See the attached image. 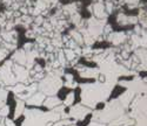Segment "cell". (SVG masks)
<instances>
[{"label": "cell", "mask_w": 147, "mask_h": 126, "mask_svg": "<svg viewBox=\"0 0 147 126\" xmlns=\"http://www.w3.org/2000/svg\"><path fill=\"white\" fill-rule=\"evenodd\" d=\"M115 84L109 83H85L80 85V100L81 104L90 109H95L99 103H105V100L111 96L112 88Z\"/></svg>", "instance_id": "cell-1"}, {"label": "cell", "mask_w": 147, "mask_h": 126, "mask_svg": "<svg viewBox=\"0 0 147 126\" xmlns=\"http://www.w3.org/2000/svg\"><path fill=\"white\" fill-rule=\"evenodd\" d=\"M125 110L126 109L120 104L118 99H112L111 102L105 104V106L101 110H96L92 113V120L102 124L111 123L121 115H124Z\"/></svg>", "instance_id": "cell-2"}, {"label": "cell", "mask_w": 147, "mask_h": 126, "mask_svg": "<svg viewBox=\"0 0 147 126\" xmlns=\"http://www.w3.org/2000/svg\"><path fill=\"white\" fill-rule=\"evenodd\" d=\"M63 83L64 82L61 81L60 76L54 74H48L38 83V90L41 91L45 96H54L63 86Z\"/></svg>", "instance_id": "cell-3"}, {"label": "cell", "mask_w": 147, "mask_h": 126, "mask_svg": "<svg viewBox=\"0 0 147 126\" xmlns=\"http://www.w3.org/2000/svg\"><path fill=\"white\" fill-rule=\"evenodd\" d=\"M91 112H92V109L82 104H77V105H72L71 109L68 110V117L73 118L74 120H84Z\"/></svg>", "instance_id": "cell-4"}, {"label": "cell", "mask_w": 147, "mask_h": 126, "mask_svg": "<svg viewBox=\"0 0 147 126\" xmlns=\"http://www.w3.org/2000/svg\"><path fill=\"white\" fill-rule=\"evenodd\" d=\"M45 98H46V96L41 92V91H35L34 94H32L27 99H26V104L27 105H30V106H40V105H42V103H44V100H45Z\"/></svg>", "instance_id": "cell-5"}, {"label": "cell", "mask_w": 147, "mask_h": 126, "mask_svg": "<svg viewBox=\"0 0 147 126\" xmlns=\"http://www.w3.org/2000/svg\"><path fill=\"white\" fill-rule=\"evenodd\" d=\"M92 13L94 15L95 19H100V20H105V18L107 17V13L105 11V6L102 1H95L92 4Z\"/></svg>", "instance_id": "cell-6"}, {"label": "cell", "mask_w": 147, "mask_h": 126, "mask_svg": "<svg viewBox=\"0 0 147 126\" xmlns=\"http://www.w3.org/2000/svg\"><path fill=\"white\" fill-rule=\"evenodd\" d=\"M12 61L16 62L17 64L25 66L26 63H27V53L24 49L17 50V52L13 54V56H12Z\"/></svg>", "instance_id": "cell-7"}, {"label": "cell", "mask_w": 147, "mask_h": 126, "mask_svg": "<svg viewBox=\"0 0 147 126\" xmlns=\"http://www.w3.org/2000/svg\"><path fill=\"white\" fill-rule=\"evenodd\" d=\"M61 99L58 97V96H48V97H46L45 98V100H44V103H42V105L45 106V107H47L48 110H52V109H54V107H57V106H59V105H61Z\"/></svg>", "instance_id": "cell-8"}, {"label": "cell", "mask_w": 147, "mask_h": 126, "mask_svg": "<svg viewBox=\"0 0 147 126\" xmlns=\"http://www.w3.org/2000/svg\"><path fill=\"white\" fill-rule=\"evenodd\" d=\"M25 100H21V99H17V104H16V110H14V116L13 119L19 118L20 116H22L24 111H25Z\"/></svg>", "instance_id": "cell-9"}, {"label": "cell", "mask_w": 147, "mask_h": 126, "mask_svg": "<svg viewBox=\"0 0 147 126\" xmlns=\"http://www.w3.org/2000/svg\"><path fill=\"white\" fill-rule=\"evenodd\" d=\"M74 102H76V94L73 91H71L67 94V96L64 99V105L65 106H72Z\"/></svg>", "instance_id": "cell-10"}, {"label": "cell", "mask_w": 147, "mask_h": 126, "mask_svg": "<svg viewBox=\"0 0 147 126\" xmlns=\"http://www.w3.org/2000/svg\"><path fill=\"white\" fill-rule=\"evenodd\" d=\"M7 96H8V92L7 90L3 89V88H0V107L4 106L7 102Z\"/></svg>", "instance_id": "cell-11"}, {"label": "cell", "mask_w": 147, "mask_h": 126, "mask_svg": "<svg viewBox=\"0 0 147 126\" xmlns=\"http://www.w3.org/2000/svg\"><path fill=\"white\" fill-rule=\"evenodd\" d=\"M8 115H9V106L5 104L4 106L0 107V117H1V118H6Z\"/></svg>", "instance_id": "cell-12"}, {"label": "cell", "mask_w": 147, "mask_h": 126, "mask_svg": "<svg viewBox=\"0 0 147 126\" xmlns=\"http://www.w3.org/2000/svg\"><path fill=\"white\" fill-rule=\"evenodd\" d=\"M87 126H105V124H102V123H98V121H93V120H91V123L87 125Z\"/></svg>", "instance_id": "cell-13"}, {"label": "cell", "mask_w": 147, "mask_h": 126, "mask_svg": "<svg viewBox=\"0 0 147 126\" xmlns=\"http://www.w3.org/2000/svg\"><path fill=\"white\" fill-rule=\"evenodd\" d=\"M5 123H6V126H17L13 120H9V119H6Z\"/></svg>", "instance_id": "cell-14"}, {"label": "cell", "mask_w": 147, "mask_h": 126, "mask_svg": "<svg viewBox=\"0 0 147 126\" xmlns=\"http://www.w3.org/2000/svg\"><path fill=\"white\" fill-rule=\"evenodd\" d=\"M0 126H6V123H5V120H3V119H1V121H0Z\"/></svg>", "instance_id": "cell-15"}, {"label": "cell", "mask_w": 147, "mask_h": 126, "mask_svg": "<svg viewBox=\"0 0 147 126\" xmlns=\"http://www.w3.org/2000/svg\"><path fill=\"white\" fill-rule=\"evenodd\" d=\"M66 126H77V125H74V124H69V125H66Z\"/></svg>", "instance_id": "cell-16"}, {"label": "cell", "mask_w": 147, "mask_h": 126, "mask_svg": "<svg viewBox=\"0 0 147 126\" xmlns=\"http://www.w3.org/2000/svg\"><path fill=\"white\" fill-rule=\"evenodd\" d=\"M120 126H127V125H120Z\"/></svg>", "instance_id": "cell-17"}, {"label": "cell", "mask_w": 147, "mask_h": 126, "mask_svg": "<svg viewBox=\"0 0 147 126\" xmlns=\"http://www.w3.org/2000/svg\"><path fill=\"white\" fill-rule=\"evenodd\" d=\"M1 119H3V118H1V117H0V121H1Z\"/></svg>", "instance_id": "cell-18"}]
</instances>
